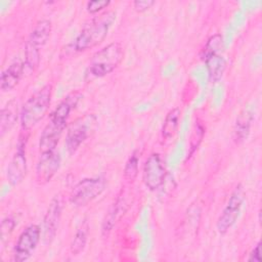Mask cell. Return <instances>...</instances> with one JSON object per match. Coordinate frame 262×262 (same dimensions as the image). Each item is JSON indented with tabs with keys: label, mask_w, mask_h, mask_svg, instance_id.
Masks as SVG:
<instances>
[{
	"label": "cell",
	"mask_w": 262,
	"mask_h": 262,
	"mask_svg": "<svg viewBox=\"0 0 262 262\" xmlns=\"http://www.w3.org/2000/svg\"><path fill=\"white\" fill-rule=\"evenodd\" d=\"M166 167L160 154L154 152L148 156L143 165V182L151 190H158L165 181Z\"/></svg>",
	"instance_id": "cell-8"
},
{
	"label": "cell",
	"mask_w": 262,
	"mask_h": 262,
	"mask_svg": "<svg viewBox=\"0 0 262 262\" xmlns=\"http://www.w3.org/2000/svg\"><path fill=\"white\" fill-rule=\"evenodd\" d=\"M202 58L204 59L208 74H209V79L212 83L218 82L225 71L226 67V61L224 57L220 53H206L202 54Z\"/></svg>",
	"instance_id": "cell-14"
},
{
	"label": "cell",
	"mask_w": 262,
	"mask_h": 262,
	"mask_svg": "<svg viewBox=\"0 0 262 262\" xmlns=\"http://www.w3.org/2000/svg\"><path fill=\"white\" fill-rule=\"evenodd\" d=\"M204 134H205V129L204 127L198 123L194 126V129L192 131L191 134V138H190V150H189V155H191L200 145V143L202 142L203 138H204Z\"/></svg>",
	"instance_id": "cell-22"
},
{
	"label": "cell",
	"mask_w": 262,
	"mask_h": 262,
	"mask_svg": "<svg viewBox=\"0 0 262 262\" xmlns=\"http://www.w3.org/2000/svg\"><path fill=\"white\" fill-rule=\"evenodd\" d=\"M124 49L120 42H112L96 51L89 62L88 74L100 78L114 72L123 61Z\"/></svg>",
	"instance_id": "cell-3"
},
{
	"label": "cell",
	"mask_w": 262,
	"mask_h": 262,
	"mask_svg": "<svg viewBox=\"0 0 262 262\" xmlns=\"http://www.w3.org/2000/svg\"><path fill=\"white\" fill-rule=\"evenodd\" d=\"M97 124V119L94 115H84L73 121L67 131L66 146L70 155L77 151L80 145L90 136Z\"/></svg>",
	"instance_id": "cell-4"
},
{
	"label": "cell",
	"mask_w": 262,
	"mask_h": 262,
	"mask_svg": "<svg viewBox=\"0 0 262 262\" xmlns=\"http://www.w3.org/2000/svg\"><path fill=\"white\" fill-rule=\"evenodd\" d=\"M18 118V107L16 100H10L2 107L0 113V136L3 137L11 130Z\"/></svg>",
	"instance_id": "cell-16"
},
{
	"label": "cell",
	"mask_w": 262,
	"mask_h": 262,
	"mask_svg": "<svg viewBox=\"0 0 262 262\" xmlns=\"http://www.w3.org/2000/svg\"><path fill=\"white\" fill-rule=\"evenodd\" d=\"M138 165H139V157H138V152L135 150L129 157L124 168V178L126 180L128 181L135 180V178L138 175Z\"/></svg>",
	"instance_id": "cell-21"
},
{
	"label": "cell",
	"mask_w": 262,
	"mask_h": 262,
	"mask_svg": "<svg viewBox=\"0 0 262 262\" xmlns=\"http://www.w3.org/2000/svg\"><path fill=\"white\" fill-rule=\"evenodd\" d=\"M155 4L154 0H136L133 2V7L138 12H143L149 9Z\"/></svg>",
	"instance_id": "cell-25"
},
{
	"label": "cell",
	"mask_w": 262,
	"mask_h": 262,
	"mask_svg": "<svg viewBox=\"0 0 262 262\" xmlns=\"http://www.w3.org/2000/svg\"><path fill=\"white\" fill-rule=\"evenodd\" d=\"M60 162V155L56 149L47 152H40L36 165L37 183L40 185L48 183L59 170Z\"/></svg>",
	"instance_id": "cell-9"
},
{
	"label": "cell",
	"mask_w": 262,
	"mask_h": 262,
	"mask_svg": "<svg viewBox=\"0 0 262 262\" xmlns=\"http://www.w3.org/2000/svg\"><path fill=\"white\" fill-rule=\"evenodd\" d=\"M105 189L102 177H91L80 180L71 190L70 202L75 207H84L93 202Z\"/></svg>",
	"instance_id": "cell-5"
},
{
	"label": "cell",
	"mask_w": 262,
	"mask_h": 262,
	"mask_svg": "<svg viewBox=\"0 0 262 262\" xmlns=\"http://www.w3.org/2000/svg\"><path fill=\"white\" fill-rule=\"evenodd\" d=\"M25 61L17 59L11 62L1 74L0 88L3 92L12 90L17 86L24 76Z\"/></svg>",
	"instance_id": "cell-13"
},
{
	"label": "cell",
	"mask_w": 262,
	"mask_h": 262,
	"mask_svg": "<svg viewBox=\"0 0 262 262\" xmlns=\"http://www.w3.org/2000/svg\"><path fill=\"white\" fill-rule=\"evenodd\" d=\"M41 237V229L37 224L27 226L19 234L13 251V260L16 262L27 261L37 248Z\"/></svg>",
	"instance_id": "cell-7"
},
{
	"label": "cell",
	"mask_w": 262,
	"mask_h": 262,
	"mask_svg": "<svg viewBox=\"0 0 262 262\" xmlns=\"http://www.w3.org/2000/svg\"><path fill=\"white\" fill-rule=\"evenodd\" d=\"M116 19V12L104 11L87 23L75 39L73 46L76 51H85L99 45L107 36L108 30Z\"/></svg>",
	"instance_id": "cell-1"
},
{
	"label": "cell",
	"mask_w": 262,
	"mask_h": 262,
	"mask_svg": "<svg viewBox=\"0 0 262 262\" xmlns=\"http://www.w3.org/2000/svg\"><path fill=\"white\" fill-rule=\"evenodd\" d=\"M15 227V221L11 217H6L1 222V241L2 243L9 238L11 232Z\"/></svg>",
	"instance_id": "cell-23"
},
{
	"label": "cell",
	"mask_w": 262,
	"mask_h": 262,
	"mask_svg": "<svg viewBox=\"0 0 262 262\" xmlns=\"http://www.w3.org/2000/svg\"><path fill=\"white\" fill-rule=\"evenodd\" d=\"M111 4V1L108 0H93L87 2L86 8L87 11L90 13H97L98 11L106 8Z\"/></svg>",
	"instance_id": "cell-24"
},
{
	"label": "cell",
	"mask_w": 262,
	"mask_h": 262,
	"mask_svg": "<svg viewBox=\"0 0 262 262\" xmlns=\"http://www.w3.org/2000/svg\"><path fill=\"white\" fill-rule=\"evenodd\" d=\"M27 174V159L25 151V142L19 140L17 144V149L11 158L7 170L6 177L10 185L15 186L23 181Z\"/></svg>",
	"instance_id": "cell-12"
},
{
	"label": "cell",
	"mask_w": 262,
	"mask_h": 262,
	"mask_svg": "<svg viewBox=\"0 0 262 262\" xmlns=\"http://www.w3.org/2000/svg\"><path fill=\"white\" fill-rule=\"evenodd\" d=\"M245 189L239 183L232 190L225 208L217 220V229L220 234H225L236 222L245 201Z\"/></svg>",
	"instance_id": "cell-6"
},
{
	"label": "cell",
	"mask_w": 262,
	"mask_h": 262,
	"mask_svg": "<svg viewBox=\"0 0 262 262\" xmlns=\"http://www.w3.org/2000/svg\"><path fill=\"white\" fill-rule=\"evenodd\" d=\"M249 261H254V262H260L261 261V243L259 242L252 252L250 253V256L248 258Z\"/></svg>",
	"instance_id": "cell-26"
},
{
	"label": "cell",
	"mask_w": 262,
	"mask_h": 262,
	"mask_svg": "<svg viewBox=\"0 0 262 262\" xmlns=\"http://www.w3.org/2000/svg\"><path fill=\"white\" fill-rule=\"evenodd\" d=\"M62 212V202L60 195H55L45 213L43 220V242L46 245H50L56 236L59 221Z\"/></svg>",
	"instance_id": "cell-10"
},
{
	"label": "cell",
	"mask_w": 262,
	"mask_h": 262,
	"mask_svg": "<svg viewBox=\"0 0 262 262\" xmlns=\"http://www.w3.org/2000/svg\"><path fill=\"white\" fill-rule=\"evenodd\" d=\"M254 120L253 113L248 110L244 108L236 118L235 126H234V140L235 142L239 143L247 139L250 133V129L252 126V122Z\"/></svg>",
	"instance_id": "cell-17"
},
{
	"label": "cell",
	"mask_w": 262,
	"mask_h": 262,
	"mask_svg": "<svg viewBox=\"0 0 262 262\" xmlns=\"http://www.w3.org/2000/svg\"><path fill=\"white\" fill-rule=\"evenodd\" d=\"M122 205H123V202L120 199H118L112 205V207L108 209V211L103 219V222H102V227H101L102 234H104V235L108 234V232L115 226L117 220H119L120 217L122 216V214H124L123 212L126 211V209H123Z\"/></svg>",
	"instance_id": "cell-19"
},
{
	"label": "cell",
	"mask_w": 262,
	"mask_h": 262,
	"mask_svg": "<svg viewBox=\"0 0 262 262\" xmlns=\"http://www.w3.org/2000/svg\"><path fill=\"white\" fill-rule=\"evenodd\" d=\"M88 233H89V224L88 222L85 220L83 221V223L80 225V227L77 229L74 238L71 243V253L74 256L79 255L81 252H83L86 243H87V238H88Z\"/></svg>",
	"instance_id": "cell-20"
},
{
	"label": "cell",
	"mask_w": 262,
	"mask_h": 262,
	"mask_svg": "<svg viewBox=\"0 0 262 262\" xmlns=\"http://www.w3.org/2000/svg\"><path fill=\"white\" fill-rule=\"evenodd\" d=\"M52 30V25L49 19L39 20L33 29L27 43L37 49H41L48 41Z\"/></svg>",
	"instance_id": "cell-15"
},
{
	"label": "cell",
	"mask_w": 262,
	"mask_h": 262,
	"mask_svg": "<svg viewBox=\"0 0 262 262\" xmlns=\"http://www.w3.org/2000/svg\"><path fill=\"white\" fill-rule=\"evenodd\" d=\"M67 122L68 121L50 117L48 124L44 127L39 138L40 152H47L56 149L61 134L67 127Z\"/></svg>",
	"instance_id": "cell-11"
},
{
	"label": "cell",
	"mask_w": 262,
	"mask_h": 262,
	"mask_svg": "<svg viewBox=\"0 0 262 262\" xmlns=\"http://www.w3.org/2000/svg\"><path fill=\"white\" fill-rule=\"evenodd\" d=\"M52 96V86L47 84L31 95L24 103L20 112V126L24 131H29L39 123L49 110Z\"/></svg>",
	"instance_id": "cell-2"
},
{
	"label": "cell",
	"mask_w": 262,
	"mask_h": 262,
	"mask_svg": "<svg viewBox=\"0 0 262 262\" xmlns=\"http://www.w3.org/2000/svg\"><path fill=\"white\" fill-rule=\"evenodd\" d=\"M181 117V111L179 107H174L168 112L165 117L163 126H162V136L165 139H171L174 137L178 130L179 122Z\"/></svg>",
	"instance_id": "cell-18"
}]
</instances>
